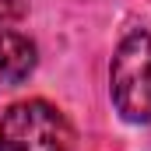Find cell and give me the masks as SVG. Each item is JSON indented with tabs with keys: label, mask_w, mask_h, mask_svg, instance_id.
<instances>
[{
	"label": "cell",
	"mask_w": 151,
	"mask_h": 151,
	"mask_svg": "<svg viewBox=\"0 0 151 151\" xmlns=\"http://www.w3.org/2000/svg\"><path fill=\"white\" fill-rule=\"evenodd\" d=\"M109 88L116 113L127 123H151V32H134L119 42Z\"/></svg>",
	"instance_id": "7a4b0ae2"
},
{
	"label": "cell",
	"mask_w": 151,
	"mask_h": 151,
	"mask_svg": "<svg viewBox=\"0 0 151 151\" xmlns=\"http://www.w3.org/2000/svg\"><path fill=\"white\" fill-rule=\"evenodd\" d=\"M25 14H28V4L25 0H0V35L11 32Z\"/></svg>",
	"instance_id": "277c9868"
},
{
	"label": "cell",
	"mask_w": 151,
	"mask_h": 151,
	"mask_svg": "<svg viewBox=\"0 0 151 151\" xmlns=\"http://www.w3.org/2000/svg\"><path fill=\"white\" fill-rule=\"evenodd\" d=\"M0 151H74V127L53 102L25 99L0 119Z\"/></svg>",
	"instance_id": "6da1fadb"
},
{
	"label": "cell",
	"mask_w": 151,
	"mask_h": 151,
	"mask_svg": "<svg viewBox=\"0 0 151 151\" xmlns=\"http://www.w3.org/2000/svg\"><path fill=\"white\" fill-rule=\"evenodd\" d=\"M39 63V49L35 42L21 32H4L0 35V84H21L28 81Z\"/></svg>",
	"instance_id": "3957f363"
}]
</instances>
